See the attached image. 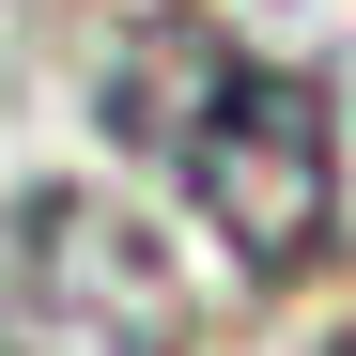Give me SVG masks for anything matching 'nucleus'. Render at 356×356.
<instances>
[{
  "mask_svg": "<svg viewBox=\"0 0 356 356\" xmlns=\"http://www.w3.org/2000/svg\"><path fill=\"white\" fill-rule=\"evenodd\" d=\"M108 140L155 155L248 279H310L341 248V108H325V78H294V63H264V47H232L202 16H155L108 63Z\"/></svg>",
  "mask_w": 356,
  "mask_h": 356,
  "instance_id": "nucleus-1",
  "label": "nucleus"
}]
</instances>
